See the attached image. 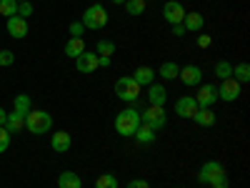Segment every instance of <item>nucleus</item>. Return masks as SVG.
<instances>
[{
    "label": "nucleus",
    "instance_id": "nucleus-1",
    "mask_svg": "<svg viewBox=\"0 0 250 188\" xmlns=\"http://www.w3.org/2000/svg\"><path fill=\"white\" fill-rule=\"evenodd\" d=\"M198 181L205 183V186H210V188H228V186H230V183H228V176H225L223 163H218V161L203 163V168H200V173H198Z\"/></svg>",
    "mask_w": 250,
    "mask_h": 188
},
{
    "label": "nucleus",
    "instance_id": "nucleus-2",
    "mask_svg": "<svg viewBox=\"0 0 250 188\" xmlns=\"http://www.w3.org/2000/svg\"><path fill=\"white\" fill-rule=\"evenodd\" d=\"M138 125H140V113L135 108H125V111H120L115 116V131L120 136H125V138L133 136L138 131Z\"/></svg>",
    "mask_w": 250,
    "mask_h": 188
},
{
    "label": "nucleus",
    "instance_id": "nucleus-3",
    "mask_svg": "<svg viewBox=\"0 0 250 188\" xmlns=\"http://www.w3.org/2000/svg\"><path fill=\"white\" fill-rule=\"evenodd\" d=\"M80 23H83V28H90V30L105 28V23H108V10L103 8L100 3H95V5L85 8V13H83V18H80Z\"/></svg>",
    "mask_w": 250,
    "mask_h": 188
},
{
    "label": "nucleus",
    "instance_id": "nucleus-4",
    "mask_svg": "<svg viewBox=\"0 0 250 188\" xmlns=\"http://www.w3.org/2000/svg\"><path fill=\"white\" fill-rule=\"evenodd\" d=\"M25 128H28L30 133H35V136L48 133V131L53 128V116L45 113V111H35V108H33V111L25 116Z\"/></svg>",
    "mask_w": 250,
    "mask_h": 188
},
{
    "label": "nucleus",
    "instance_id": "nucleus-5",
    "mask_svg": "<svg viewBox=\"0 0 250 188\" xmlns=\"http://www.w3.org/2000/svg\"><path fill=\"white\" fill-rule=\"evenodd\" d=\"M115 95H118L120 100H125V103H138V98H140V86H138L130 75H123V78L115 80Z\"/></svg>",
    "mask_w": 250,
    "mask_h": 188
},
{
    "label": "nucleus",
    "instance_id": "nucleus-6",
    "mask_svg": "<svg viewBox=\"0 0 250 188\" xmlns=\"http://www.w3.org/2000/svg\"><path fill=\"white\" fill-rule=\"evenodd\" d=\"M140 123L150 125L153 131H160L165 123H168V113H165V106H148L145 113H140Z\"/></svg>",
    "mask_w": 250,
    "mask_h": 188
},
{
    "label": "nucleus",
    "instance_id": "nucleus-7",
    "mask_svg": "<svg viewBox=\"0 0 250 188\" xmlns=\"http://www.w3.org/2000/svg\"><path fill=\"white\" fill-rule=\"evenodd\" d=\"M218 98L225 100V103H233L240 98V83L235 78H225L220 80V88H218Z\"/></svg>",
    "mask_w": 250,
    "mask_h": 188
},
{
    "label": "nucleus",
    "instance_id": "nucleus-8",
    "mask_svg": "<svg viewBox=\"0 0 250 188\" xmlns=\"http://www.w3.org/2000/svg\"><path fill=\"white\" fill-rule=\"evenodd\" d=\"M215 100H218V88H215V83H203L200 91H198V95H195L198 108H210Z\"/></svg>",
    "mask_w": 250,
    "mask_h": 188
},
{
    "label": "nucleus",
    "instance_id": "nucleus-9",
    "mask_svg": "<svg viewBox=\"0 0 250 188\" xmlns=\"http://www.w3.org/2000/svg\"><path fill=\"white\" fill-rule=\"evenodd\" d=\"M185 8L178 3V0H168V3L163 5V18L168 20L170 25H178V23H183V18H185Z\"/></svg>",
    "mask_w": 250,
    "mask_h": 188
},
{
    "label": "nucleus",
    "instance_id": "nucleus-10",
    "mask_svg": "<svg viewBox=\"0 0 250 188\" xmlns=\"http://www.w3.org/2000/svg\"><path fill=\"white\" fill-rule=\"evenodd\" d=\"M178 78L183 80V86H200V83H203V70L190 63V66H183L180 68Z\"/></svg>",
    "mask_w": 250,
    "mask_h": 188
},
{
    "label": "nucleus",
    "instance_id": "nucleus-11",
    "mask_svg": "<svg viewBox=\"0 0 250 188\" xmlns=\"http://www.w3.org/2000/svg\"><path fill=\"white\" fill-rule=\"evenodd\" d=\"M175 113H178L180 118H193V116L198 113V103H195V98H193V95H183V98H178V100H175Z\"/></svg>",
    "mask_w": 250,
    "mask_h": 188
},
{
    "label": "nucleus",
    "instance_id": "nucleus-12",
    "mask_svg": "<svg viewBox=\"0 0 250 188\" xmlns=\"http://www.w3.org/2000/svg\"><path fill=\"white\" fill-rule=\"evenodd\" d=\"M75 68H78L80 73H95V70H98V53L85 50L83 55H78V58H75Z\"/></svg>",
    "mask_w": 250,
    "mask_h": 188
},
{
    "label": "nucleus",
    "instance_id": "nucleus-13",
    "mask_svg": "<svg viewBox=\"0 0 250 188\" xmlns=\"http://www.w3.org/2000/svg\"><path fill=\"white\" fill-rule=\"evenodd\" d=\"M8 33H10V38H25L28 35V20L25 18H20V15H13V18H8Z\"/></svg>",
    "mask_w": 250,
    "mask_h": 188
},
{
    "label": "nucleus",
    "instance_id": "nucleus-14",
    "mask_svg": "<svg viewBox=\"0 0 250 188\" xmlns=\"http://www.w3.org/2000/svg\"><path fill=\"white\" fill-rule=\"evenodd\" d=\"M203 25H205L203 13H198V10L185 13V18H183V28H185V33H198V30H203Z\"/></svg>",
    "mask_w": 250,
    "mask_h": 188
},
{
    "label": "nucleus",
    "instance_id": "nucleus-15",
    "mask_svg": "<svg viewBox=\"0 0 250 188\" xmlns=\"http://www.w3.org/2000/svg\"><path fill=\"white\" fill-rule=\"evenodd\" d=\"M165 100H168V91L160 83H150L148 86V106H165Z\"/></svg>",
    "mask_w": 250,
    "mask_h": 188
},
{
    "label": "nucleus",
    "instance_id": "nucleus-16",
    "mask_svg": "<svg viewBox=\"0 0 250 188\" xmlns=\"http://www.w3.org/2000/svg\"><path fill=\"white\" fill-rule=\"evenodd\" d=\"M130 78L143 88V86H150V83H155V70H153L150 66H140V68H135V73H133Z\"/></svg>",
    "mask_w": 250,
    "mask_h": 188
},
{
    "label": "nucleus",
    "instance_id": "nucleus-17",
    "mask_svg": "<svg viewBox=\"0 0 250 188\" xmlns=\"http://www.w3.org/2000/svg\"><path fill=\"white\" fill-rule=\"evenodd\" d=\"M50 145H53V151H58V153H68L70 151V133L55 131L53 138H50Z\"/></svg>",
    "mask_w": 250,
    "mask_h": 188
},
{
    "label": "nucleus",
    "instance_id": "nucleus-18",
    "mask_svg": "<svg viewBox=\"0 0 250 188\" xmlns=\"http://www.w3.org/2000/svg\"><path fill=\"white\" fill-rule=\"evenodd\" d=\"M5 128H8L10 136L18 133V131H23V128H25V113H20V111L8 113V118H5Z\"/></svg>",
    "mask_w": 250,
    "mask_h": 188
},
{
    "label": "nucleus",
    "instance_id": "nucleus-19",
    "mask_svg": "<svg viewBox=\"0 0 250 188\" xmlns=\"http://www.w3.org/2000/svg\"><path fill=\"white\" fill-rule=\"evenodd\" d=\"M58 188H83V178L73 171H62L58 176Z\"/></svg>",
    "mask_w": 250,
    "mask_h": 188
},
{
    "label": "nucleus",
    "instance_id": "nucleus-20",
    "mask_svg": "<svg viewBox=\"0 0 250 188\" xmlns=\"http://www.w3.org/2000/svg\"><path fill=\"white\" fill-rule=\"evenodd\" d=\"M133 138H135L138 143H143V145H148V143H153V141H155V131L150 128V125L140 123V125H138V131L133 133Z\"/></svg>",
    "mask_w": 250,
    "mask_h": 188
},
{
    "label": "nucleus",
    "instance_id": "nucleus-21",
    "mask_svg": "<svg viewBox=\"0 0 250 188\" xmlns=\"http://www.w3.org/2000/svg\"><path fill=\"white\" fill-rule=\"evenodd\" d=\"M193 120L198 125H203V128H210V125H215V113L210 108H198V113L193 116Z\"/></svg>",
    "mask_w": 250,
    "mask_h": 188
},
{
    "label": "nucleus",
    "instance_id": "nucleus-22",
    "mask_svg": "<svg viewBox=\"0 0 250 188\" xmlns=\"http://www.w3.org/2000/svg\"><path fill=\"white\" fill-rule=\"evenodd\" d=\"M85 53V43H83V38H70L68 43H65V55L68 58H78V55H83Z\"/></svg>",
    "mask_w": 250,
    "mask_h": 188
},
{
    "label": "nucleus",
    "instance_id": "nucleus-23",
    "mask_svg": "<svg viewBox=\"0 0 250 188\" xmlns=\"http://www.w3.org/2000/svg\"><path fill=\"white\" fill-rule=\"evenodd\" d=\"M178 73H180V66H178L175 60H165L163 66H160V70H158V75H160V78H165V80L178 78Z\"/></svg>",
    "mask_w": 250,
    "mask_h": 188
},
{
    "label": "nucleus",
    "instance_id": "nucleus-24",
    "mask_svg": "<svg viewBox=\"0 0 250 188\" xmlns=\"http://www.w3.org/2000/svg\"><path fill=\"white\" fill-rule=\"evenodd\" d=\"M13 111H20V113H30L33 111V103H30V95H25V93H20V95H15L13 98Z\"/></svg>",
    "mask_w": 250,
    "mask_h": 188
},
{
    "label": "nucleus",
    "instance_id": "nucleus-25",
    "mask_svg": "<svg viewBox=\"0 0 250 188\" xmlns=\"http://www.w3.org/2000/svg\"><path fill=\"white\" fill-rule=\"evenodd\" d=\"M215 78H218V80L233 78V63H228V60H218V63H215Z\"/></svg>",
    "mask_w": 250,
    "mask_h": 188
},
{
    "label": "nucleus",
    "instance_id": "nucleus-26",
    "mask_svg": "<svg viewBox=\"0 0 250 188\" xmlns=\"http://www.w3.org/2000/svg\"><path fill=\"white\" fill-rule=\"evenodd\" d=\"M233 78L240 83V86L250 80V66L248 63H238V66H233Z\"/></svg>",
    "mask_w": 250,
    "mask_h": 188
},
{
    "label": "nucleus",
    "instance_id": "nucleus-27",
    "mask_svg": "<svg viewBox=\"0 0 250 188\" xmlns=\"http://www.w3.org/2000/svg\"><path fill=\"white\" fill-rule=\"evenodd\" d=\"M95 53L98 55H115V43L103 38V40H98V43H95Z\"/></svg>",
    "mask_w": 250,
    "mask_h": 188
},
{
    "label": "nucleus",
    "instance_id": "nucleus-28",
    "mask_svg": "<svg viewBox=\"0 0 250 188\" xmlns=\"http://www.w3.org/2000/svg\"><path fill=\"white\" fill-rule=\"evenodd\" d=\"M125 13H128V15H143L145 13V3H143V0H125Z\"/></svg>",
    "mask_w": 250,
    "mask_h": 188
},
{
    "label": "nucleus",
    "instance_id": "nucleus-29",
    "mask_svg": "<svg viewBox=\"0 0 250 188\" xmlns=\"http://www.w3.org/2000/svg\"><path fill=\"white\" fill-rule=\"evenodd\" d=\"M95 188H118V176H113V173H103V176H98Z\"/></svg>",
    "mask_w": 250,
    "mask_h": 188
},
{
    "label": "nucleus",
    "instance_id": "nucleus-30",
    "mask_svg": "<svg viewBox=\"0 0 250 188\" xmlns=\"http://www.w3.org/2000/svg\"><path fill=\"white\" fill-rule=\"evenodd\" d=\"M0 15H5V18L18 15V3L15 0H0Z\"/></svg>",
    "mask_w": 250,
    "mask_h": 188
},
{
    "label": "nucleus",
    "instance_id": "nucleus-31",
    "mask_svg": "<svg viewBox=\"0 0 250 188\" xmlns=\"http://www.w3.org/2000/svg\"><path fill=\"white\" fill-rule=\"evenodd\" d=\"M8 145H10V133H8L5 125H0V153H5Z\"/></svg>",
    "mask_w": 250,
    "mask_h": 188
},
{
    "label": "nucleus",
    "instance_id": "nucleus-32",
    "mask_svg": "<svg viewBox=\"0 0 250 188\" xmlns=\"http://www.w3.org/2000/svg\"><path fill=\"white\" fill-rule=\"evenodd\" d=\"M13 63H15V53L13 50H0V66L8 68V66H13Z\"/></svg>",
    "mask_w": 250,
    "mask_h": 188
},
{
    "label": "nucleus",
    "instance_id": "nucleus-33",
    "mask_svg": "<svg viewBox=\"0 0 250 188\" xmlns=\"http://www.w3.org/2000/svg\"><path fill=\"white\" fill-rule=\"evenodd\" d=\"M18 15H20V18H25V20H28V15H33L30 0H28V3H18Z\"/></svg>",
    "mask_w": 250,
    "mask_h": 188
},
{
    "label": "nucleus",
    "instance_id": "nucleus-34",
    "mask_svg": "<svg viewBox=\"0 0 250 188\" xmlns=\"http://www.w3.org/2000/svg\"><path fill=\"white\" fill-rule=\"evenodd\" d=\"M83 30H85V28H83L80 20H73V23H70V35H73V38H80Z\"/></svg>",
    "mask_w": 250,
    "mask_h": 188
},
{
    "label": "nucleus",
    "instance_id": "nucleus-35",
    "mask_svg": "<svg viewBox=\"0 0 250 188\" xmlns=\"http://www.w3.org/2000/svg\"><path fill=\"white\" fill-rule=\"evenodd\" d=\"M125 188H150V186H148V181H143V178H133Z\"/></svg>",
    "mask_w": 250,
    "mask_h": 188
},
{
    "label": "nucleus",
    "instance_id": "nucleus-36",
    "mask_svg": "<svg viewBox=\"0 0 250 188\" xmlns=\"http://www.w3.org/2000/svg\"><path fill=\"white\" fill-rule=\"evenodd\" d=\"M98 68H110V55H98Z\"/></svg>",
    "mask_w": 250,
    "mask_h": 188
},
{
    "label": "nucleus",
    "instance_id": "nucleus-37",
    "mask_svg": "<svg viewBox=\"0 0 250 188\" xmlns=\"http://www.w3.org/2000/svg\"><path fill=\"white\" fill-rule=\"evenodd\" d=\"M210 43H213V38H210V35H200V38H198V46H200V48H208Z\"/></svg>",
    "mask_w": 250,
    "mask_h": 188
},
{
    "label": "nucleus",
    "instance_id": "nucleus-38",
    "mask_svg": "<svg viewBox=\"0 0 250 188\" xmlns=\"http://www.w3.org/2000/svg\"><path fill=\"white\" fill-rule=\"evenodd\" d=\"M173 35H185V28H183V23L173 25Z\"/></svg>",
    "mask_w": 250,
    "mask_h": 188
},
{
    "label": "nucleus",
    "instance_id": "nucleus-39",
    "mask_svg": "<svg viewBox=\"0 0 250 188\" xmlns=\"http://www.w3.org/2000/svg\"><path fill=\"white\" fill-rule=\"evenodd\" d=\"M5 118H8V113H5L3 108H0V125H5Z\"/></svg>",
    "mask_w": 250,
    "mask_h": 188
},
{
    "label": "nucleus",
    "instance_id": "nucleus-40",
    "mask_svg": "<svg viewBox=\"0 0 250 188\" xmlns=\"http://www.w3.org/2000/svg\"><path fill=\"white\" fill-rule=\"evenodd\" d=\"M113 3H120V5H123V3H125V0H113Z\"/></svg>",
    "mask_w": 250,
    "mask_h": 188
},
{
    "label": "nucleus",
    "instance_id": "nucleus-41",
    "mask_svg": "<svg viewBox=\"0 0 250 188\" xmlns=\"http://www.w3.org/2000/svg\"><path fill=\"white\" fill-rule=\"evenodd\" d=\"M15 3H28V0H15Z\"/></svg>",
    "mask_w": 250,
    "mask_h": 188
},
{
    "label": "nucleus",
    "instance_id": "nucleus-42",
    "mask_svg": "<svg viewBox=\"0 0 250 188\" xmlns=\"http://www.w3.org/2000/svg\"><path fill=\"white\" fill-rule=\"evenodd\" d=\"M178 188H185V186H178Z\"/></svg>",
    "mask_w": 250,
    "mask_h": 188
},
{
    "label": "nucleus",
    "instance_id": "nucleus-43",
    "mask_svg": "<svg viewBox=\"0 0 250 188\" xmlns=\"http://www.w3.org/2000/svg\"><path fill=\"white\" fill-rule=\"evenodd\" d=\"M143 3H148V0H143Z\"/></svg>",
    "mask_w": 250,
    "mask_h": 188
},
{
    "label": "nucleus",
    "instance_id": "nucleus-44",
    "mask_svg": "<svg viewBox=\"0 0 250 188\" xmlns=\"http://www.w3.org/2000/svg\"><path fill=\"white\" fill-rule=\"evenodd\" d=\"M208 188H210V186H208Z\"/></svg>",
    "mask_w": 250,
    "mask_h": 188
}]
</instances>
